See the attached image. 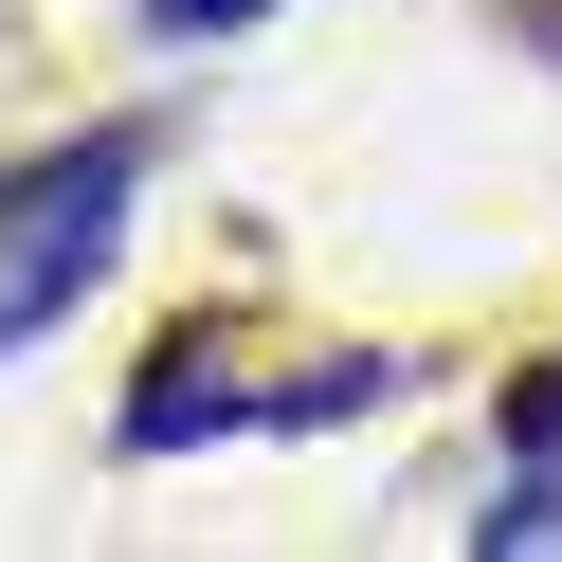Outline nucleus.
<instances>
[{"label": "nucleus", "instance_id": "1", "mask_svg": "<svg viewBox=\"0 0 562 562\" xmlns=\"http://www.w3.org/2000/svg\"><path fill=\"white\" fill-rule=\"evenodd\" d=\"M146 182V127H91V146H55L37 182H0V345L55 327V308L110 272V200Z\"/></svg>", "mask_w": 562, "mask_h": 562}, {"label": "nucleus", "instance_id": "2", "mask_svg": "<svg viewBox=\"0 0 562 562\" xmlns=\"http://www.w3.org/2000/svg\"><path fill=\"white\" fill-rule=\"evenodd\" d=\"M164 37H236V19H272V0H146Z\"/></svg>", "mask_w": 562, "mask_h": 562}]
</instances>
